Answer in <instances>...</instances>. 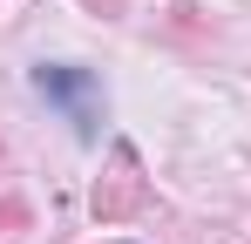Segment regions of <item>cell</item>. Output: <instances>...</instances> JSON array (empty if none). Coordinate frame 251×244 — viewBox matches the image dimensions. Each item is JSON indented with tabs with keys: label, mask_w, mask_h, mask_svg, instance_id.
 <instances>
[{
	"label": "cell",
	"mask_w": 251,
	"mask_h": 244,
	"mask_svg": "<svg viewBox=\"0 0 251 244\" xmlns=\"http://www.w3.org/2000/svg\"><path fill=\"white\" fill-rule=\"evenodd\" d=\"M34 88H41L48 102H61L68 122H75V136H95V122H102V88L88 68H68V61H41L34 68Z\"/></svg>",
	"instance_id": "obj_2"
},
{
	"label": "cell",
	"mask_w": 251,
	"mask_h": 244,
	"mask_svg": "<svg viewBox=\"0 0 251 244\" xmlns=\"http://www.w3.org/2000/svg\"><path fill=\"white\" fill-rule=\"evenodd\" d=\"M7 224H27V203H14V197L0 203V231H7Z\"/></svg>",
	"instance_id": "obj_3"
},
{
	"label": "cell",
	"mask_w": 251,
	"mask_h": 244,
	"mask_svg": "<svg viewBox=\"0 0 251 244\" xmlns=\"http://www.w3.org/2000/svg\"><path fill=\"white\" fill-rule=\"evenodd\" d=\"M82 7H88V14H123L129 0H82Z\"/></svg>",
	"instance_id": "obj_4"
},
{
	"label": "cell",
	"mask_w": 251,
	"mask_h": 244,
	"mask_svg": "<svg viewBox=\"0 0 251 244\" xmlns=\"http://www.w3.org/2000/svg\"><path fill=\"white\" fill-rule=\"evenodd\" d=\"M95 224H129V217H143V203H150V183H143V163L129 143H116V156H109V176L95 183Z\"/></svg>",
	"instance_id": "obj_1"
},
{
	"label": "cell",
	"mask_w": 251,
	"mask_h": 244,
	"mask_svg": "<svg viewBox=\"0 0 251 244\" xmlns=\"http://www.w3.org/2000/svg\"><path fill=\"white\" fill-rule=\"evenodd\" d=\"M0 156H7V149H0Z\"/></svg>",
	"instance_id": "obj_5"
}]
</instances>
